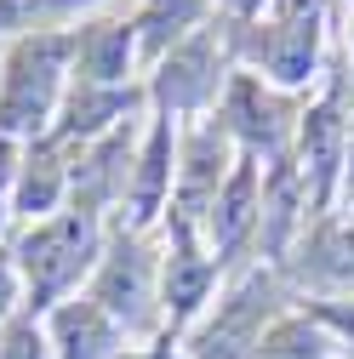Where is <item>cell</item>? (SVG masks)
Segmentation results:
<instances>
[{
    "label": "cell",
    "mask_w": 354,
    "mask_h": 359,
    "mask_svg": "<svg viewBox=\"0 0 354 359\" xmlns=\"http://www.w3.org/2000/svg\"><path fill=\"white\" fill-rule=\"evenodd\" d=\"M63 12V0H0V34H34V23H46Z\"/></svg>",
    "instance_id": "obj_15"
},
{
    "label": "cell",
    "mask_w": 354,
    "mask_h": 359,
    "mask_svg": "<svg viewBox=\"0 0 354 359\" xmlns=\"http://www.w3.org/2000/svg\"><path fill=\"white\" fill-rule=\"evenodd\" d=\"M211 63H217V52H211L206 34H189L183 46H171L160 57V103L166 109H200L211 97V86H217Z\"/></svg>",
    "instance_id": "obj_3"
},
{
    "label": "cell",
    "mask_w": 354,
    "mask_h": 359,
    "mask_svg": "<svg viewBox=\"0 0 354 359\" xmlns=\"http://www.w3.org/2000/svg\"><path fill=\"white\" fill-rule=\"evenodd\" d=\"M200 12H206V0H149V6L138 12V23H131L143 57H166L171 46H183L189 29L200 23Z\"/></svg>",
    "instance_id": "obj_7"
},
{
    "label": "cell",
    "mask_w": 354,
    "mask_h": 359,
    "mask_svg": "<svg viewBox=\"0 0 354 359\" xmlns=\"http://www.w3.org/2000/svg\"><path fill=\"white\" fill-rule=\"evenodd\" d=\"M257 313H263L257 285H246V291L223 308V320H217V325L200 337V359H251V348H263V337H257Z\"/></svg>",
    "instance_id": "obj_6"
},
{
    "label": "cell",
    "mask_w": 354,
    "mask_h": 359,
    "mask_svg": "<svg viewBox=\"0 0 354 359\" xmlns=\"http://www.w3.org/2000/svg\"><path fill=\"white\" fill-rule=\"evenodd\" d=\"M6 302H12V262H0V313H6Z\"/></svg>",
    "instance_id": "obj_19"
},
{
    "label": "cell",
    "mask_w": 354,
    "mask_h": 359,
    "mask_svg": "<svg viewBox=\"0 0 354 359\" xmlns=\"http://www.w3.org/2000/svg\"><path fill=\"white\" fill-rule=\"evenodd\" d=\"M58 189H63V165L40 149L23 171H18V211H29V217H46L52 205H58Z\"/></svg>",
    "instance_id": "obj_13"
},
{
    "label": "cell",
    "mask_w": 354,
    "mask_h": 359,
    "mask_svg": "<svg viewBox=\"0 0 354 359\" xmlns=\"http://www.w3.org/2000/svg\"><path fill=\"white\" fill-rule=\"evenodd\" d=\"M166 183H171V137H166V126H155V137H149V149H143L138 189H131V217H138V222H149V217H155V205H160Z\"/></svg>",
    "instance_id": "obj_11"
},
{
    "label": "cell",
    "mask_w": 354,
    "mask_h": 359,
    "mask_svg": "<svg viewBox=\"0 0 354 359\" xmlns=\"http://www.w3.org/2000/svg\"><path fill=\"white\" fill-rule=\"evenodd\" d=\"M92 251H98V229H92V217H86V211L34 222L29 240L18 245V262H23V280H29L34 302H52L58 291H69L86 274Z\"/></svg>",
    "instance_id": "obj_2"
},
{
    "label": "cell",
    "mask_w": 354,
    "mask_h": 359,
    "mask_svg": "<svg viewBox=\"0 0 354 359\" xmlns=\"http://www.w3.org/2000/svg\"><path fill=\"white\" fill-rule=\"evenodd\" d=\"M143 302H149V257L138 245H120L109 257V268H103V280H98V308L126 320V325H138Z\"/></svg>",
    "instance_id": "obj_5"
},
{
    "label": "cell",
    "mask_w": 354,
    "mask_h": 359,
    "mask_svg": "<svg viewBox=\"0 0 354 359\" xmlns=\"http://www.w3.org/2000/svg\"><path fill=\"white\" fill-rule=\"evenodd\" d=\"M206 280H211V268H206L195 251H177V257H171V274H166V308L177 313V320H183V313L206 297Z\"/></svg>",
    "instance_id": "obj_14"
},
{
    "label": "cell",
    "mask_w": 354,
    "mask_h": 359,
    "mask_svg": "<svg viewBox=\"0 0 354 359\" xmlns=\"http://www.w3.org/2000/svg\"><path fill=\"white\" fill-rule=\"evenodd\" d=\"M251 194H257V171H251V165H240V171L229 177V189H217V200H211V234H217V245H235V240L246 234Z\"/></svg>",
    "instance_id": "obj_9"
},
{
    "label": "cell",
    "mask_w": 354,
    "mask_h": 359,
    "mask_svg": "<svg viewBox=\"0 0 354 359\" xmlns=\"http://www.w3.org/2000/svg\"><path fill=\"white\" fill-rule=\"evenodd\" d=\"M6 183H12V149L0 143V194H6Z\"/></svg>",
    "instance_id": "obj_20"
},
{
    "label": "cell",
    "mask_w": 354,
    "mask_h": 359,
    "mask_svg": "<svg viewBox=\"0 0 354 359\" xmlns=\"http://www.w3.org/2000/svg\"><path fill=\"white\" fill-rule=\"evenodd\" d=\"M0 359H46V348H40V331H34V325H12V331H6V348H0Z\"/></svg>",
    "instance_id": "obj_17"
},
{
    "label": "cell",
    "mask_w": 354,
    "mask_h": 359,
    "mask_svg": "<svg viewBox=\"0 0 354 359\" xmlns=\"http://www.w3.org/2000/svg\"><path fill=\"white\" fill-rule=\"evenodd\" d=\"M263 359H326V353H320V337L308 325H280L263 342Z\"/></svg>",
    "instance_id": "obj_16"
},
{
    "label": "cell",
    "mask_w": 354,
    "mask_h": 359,
    "mask_svg": "<svg viewBox=\"0 0 354 359\" xmlns=\"http://www.w3.org/2000/svg\"><path fill=\"white\" fill-rule=\"evenodd\" d=\"M74 57V34H29L6 63V92H0V131H40L58 109L63 63Z\"/></svg>",
    "instance_id": "obj_1"
},
{
    "label": "cell",
    "mask_w": 354,
    "mask_h": 359,
    "mask_svg": "<svg viewBox=\"0 0 354 359\" xmlns=\"http://www.w3.org/2000/svg\"><path fill=\"white\" fill-rule=\"evenodd\" d=\"M58 342L63 359H109V313L98 302H80L58 313Z\"/></svg>",
    "instance_id": "obj_8"
},
{
    "label": "cell",
    "mask_w": 354,
    "mask_h": 359,
    "mask_svg": "<svg viewBox=\"0 0 354 359\" xmlns=\"http://www.w3.org/2000/svg\"><path fill=\"white\" fill-rule=\"evenodd\" d=\"M337 143H343V120L326 103V109H315V114L303 120V160H308V171H315V189L320 194H326L332 171H337Z\"/></svg>",
    "instance_id": "obj_10"
},
{
    "label": "cell",
    "mask_w": 354,
    "mask_h": 359,
    "mask_svg": "<svg viewBox=\"0 0 354 359\" xmlns=\"http://www.w3.org/2000/svg\"><path fill=\"white\" fill-rule=\"evenodd\" d=\"M217 160H223V149H217V131H206V137L189 143V171H183V205H189V217H195L200 205L217 200V171H223Z\"/></svg>",
    "instance_id": "obj_12"
},
{
    "label": "cell",
    "mask_w": 354,
    "mask_h": 359,
    "mask_svg": "<svg viewBox=\"0 0 354 359\" xmlns=\"http://www.w3.org/2000/svg\"><path fill=\"white\" fill-rule=\"evenodd\" d=\"M131 52H138V29L126 18H109V23H92V29L74 34L80 80H92V86H120L126 69H131Z\"/></svg>",
    "instance_id": "obj_4"
},
{
    "label": "cell",
    "mask_w": 354,
    "mask_h": 359,
    "mask_svg": "<svg viewBox=\"0 0 354 359\" xmlns=\"http://www.w3.org/2000/svg\"><path fill=\"white\" fill-rule=\"evenodd\" d=\"M223 6H229L235 18H257L263 6H275V0H223Z\"/></svg>",
    "instance_id": "obj_18"
}]
</instances>
